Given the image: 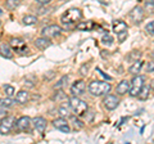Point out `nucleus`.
Here are the masks:
<instances>
[{
    "mask_svg": "<svg viewBox=\"0 0 154 144\" xmlns=\"http://www.w3.org/2000/svg\"><path fill=\"white\" fill-rule=\"evenodd\" d=\"M81 18H82V12L77 8H71L63 13V16L60 17V22L66 28L67 27L69 28V27H75L81 21Z\"/></svg>",
    "mask_w": 154,
    "mask_h": 144,
    "instance_id": "obj_1",
    "label": "nucleus"
},
{
    "mask_svg": "<svg viewBox=\"0 0 154 144\" xmlns=\"http://www.w3.org/2000/svg\"><path fill=\"white\" fill-rule=\"evenodd\" d=\"M89 93L94 97H104L112 90V85L105 81H91L88 86Z\"/></svg>",
    "mask_w": 154,
    "mask_h": 144,
    "instance_id": "obj_2",
    "label": "nucleus"
},
{
    "mask_svg": "<svg viewBox=\"0 0 154 144\" xmlns=\"http://www.w3.org/2000/svg\"><path fill=\"white\" fill-rule=\"evenodd\" d=\"M68 105H69L71 111L76 113L77 116H84V114H86V112L89 111L88 103H86L85 100L80 99L79 97H76V95H73V97H71L68 99Z\"/></svg>",
    "mask_w": 154,
    "mask_h": 144,
    "instance_id": "obj_3",
    "label": "nucleus"
},
{
    "mask_svg": "<svg viewBox=\"0 0 154 144\" xmlns=\"http://www.w3.org/2000/svg\"><path fill=\"white\" fill-rule=\"evenodd\" d=\"M145 84V77L140 75H135L134 79L130 81V89H128V94L131 97H137L140 89L143 88V85Z\"/></svg>",
    "mask_w": 154,
    "mask_h": 144,
    "instance_id": "obj_4",
    "label": "nucleus"
},
{
    "mask_svg": "<svg viewBox=\"0 0 154 144\" xmlns=\"http://www.w3.org/2000/svg\"><path fill=\"white\" fill-rule=\"evenodd\" d=\"M14 126H16V117L8 114L5 118H3L0 121V134L2 135H8L9 133H12Z\"/></svg>",
    "mask_w": 154,
    "mask_h": 144,
    "instance_id": "obj_5",
    "label": "nucleus"
},
{
    "mask_svg": "<svg viewBox=\"0 0 154 144\" xmlns=\"http://www.w3.org/2000/svg\"><path fill=\"white\" fill-rule=\"evenodd\" d=\"M119 102H121V100L118 99L117 95L107 94V95H104L103 105H104V108H105V109H108V111H114V109L119 105Z\"/></svg>",
    "mask_w": 154,
    "mask_h": 144,
    "instance_id": "obj_6",
    "label": "nucleus"
},
{
    "mask_svg": "<svg viewBox=\"0 0 154 144\" xmlns=\"http://www.w3.org/2000/svg\"><path fill=\"white\" fill-rule=\"evenodd\" d=\"M53 126H54L57 130H59L60 133H64V134H68L71 133V126H69V122L67 121L64 117H59V118H55L53 120Z\"/></svg>",
    "mask_w": 154,
    "mask_h": 144,
    "instance_id": "obj_7",
    "label": "nucleus"
},
{
    "mask_svg": "<svg viewBox=\"0 0 154 144\" xmlns=\"http://www.w3.org/2000/svg\"><path fill=\"white\" fill-rule=\"evenodd\" d=\"M31 125H32V120L28 117V116H22V117H19L17 121H16L17 130L18 131H22V133H26V131L30 130Z\"/></svg>",
    "mask_w": 154,
    "mask_h": 144,
    "instance_id": "obj_8",
    "label": "nucleus"
},
{
    "mask_svg": "<svg viewBox=\"0 0 154 144\" xmlns=\"http://www.w3.org/2000/svg\"><path fill=\"white\" fill-rule=\"evenodd\" d=\"M60 31H62V28L58 25H49V26L42 28L41 36H45V37H48V39H51V37H57L60 33Z\"/></svg>",
    "mask_w": 154,
    "mask_h": 144,
    "instance_id": "obj_9",
    "label": "nucleus"
},
{
    "mask_svg": "<svg viewBox=\"0 0 154 144\" xmlns=\"http://www.w3.org/2000/svg\"><path fill=\"white\" fill-rule=\"evenodd\" d=\"M9 45L12 46L13 52H17V53H25L27 50V44L22 39H17V37H13V39H11Z\"/></svg>",
    "mask_w": 154,
    "mask_h": 144,
    "instance_id": "obj_10",
    "label": "nucleus"
},
{
    "mask_svg": "<svg viewBox=\"0 0 154 144\" xmlns=\"http://www.w3.org/2000/svg\"><path fill=\"white\" fill-rule=\"evenodd\" d=\"M86 90V83L84 80H77L76 83L71 86V93L72 95H76V97H80L82 95Z\"/></svg>",
    "mask_w": 154,
    "mask_h": 144,
    "instance_id": "obj_11",
    "label": "nucleus"
},
{
    "mask_svg": "<svg viewBox=\"0 0 154 144\" xmlns=\"http://www.w3.org/2000/svg\"><path fill=\"white\" fill-rule=\"evenodd\" d=\"M128 16L134 23H140L144 20V9L141 7H135L132 11L130 12Z\"/></svg>",
    "mask_w": 154,
    "mask_h": 144,
    "instance_id": "obj_12",
    "label": "nucleus"
},
{
    "mask_svg": "<svg viewBox=\"0 0 154 144\" xmlns=\"http://www.w3.org/2000/svg\"><path fill=\"white\" fill-rule=\"evenodd\" d=\"M32 125H33V127L36 129V130L38 133H44L46 130V126H48V121L44 118V117H41V116H37L32 120Z\"/></svg>",
    "mask_w": 154,
    "mask_h": 144,
    "instance_id": "obj_13",
    "label": "nucleus"
},
{
    "mask_svg": "<svg viewBox=\"0 0 154 144\" xmlns=\"http://www.w3.org/2000/svg\"><path fill=\"white\" fill-rule=\"evenodd\" d=\"M0 55L5 59H12L14 57V52L12 49V46L9 44H2L0 45Z\"/></svg>",
    "mask_w": 154,
    "mask_h": 144,
    "instance_id": "obj_14",
    "label": "nucleus"
},
{
    "mask_svg": "<svg viewBox=\"0 0 154 144\" xmlns=\"http://www.w3.org/2000/svg\"><path fill=\"white\" fill-rule=\"evenodd\" d=\"M50 45H51L50 39H48L45 36H41V37H38V39L35 40V46L38 50H45L46 48H49Z\"/></svg>",
    "mask_w": 154,
    "mask_h": 144,
    "instance_id": "obj_15",
    "label": "nucleus"
},
{
    "mask_svg": "<svg viewBox=\"0 0 154 144\" xmlns=\"http://www.w3.org/2000/svg\"><path fill=\"white\" fill-rule=\"evenodd\" d=\"M30 100V93L27 90H19L16 95V103L18 104H26Z\"/></svg>",
    "mask_w": 154,
    "mask_h": 144,
    "instance_id": "obj_16",
    "label": "nucleus"
},
{
    "mask_svg": "<svg viewBox=\"0 0 154 144\" xmlns=\"http://www.w3.org/2000/svg\"><path fill=\"white\" fill-rule=\"evenodd\" d=\"M128 89H130V81L128 80H122L121 83L117 85L116 92H117L118 95H123V94L128 93Z\"/></svg>",
    "mask_w": 154,
    "mask_h": 144,
    "instance_id": "obj_17",
    "label": "nucleus"
},
{
    "mask_svg": "<svg viewBox=\"0 0 154 144\" xmlns=\"http://www.w3.org/2000/svg\"><path fill=\"white\" fill-rule=\"evenodd\" d=\"M143 66H144V61H141V59L135 61V62H134V64H132L131 67H130L128 72H130L131 75H139V72L141 71Z\"/></svg>",
    "mask_w": 154,
    "mask_h": 144,
    "instance_id": "obj_18",
    "label": "nucleus"
},
{
    "mask_svg": "<svg viewBox=\"0 0 154 144\" xmlns=\"http://www.w3.org/2000/svg\"><path fill=\"white\" fill-rule=\"evenodd\" d=\"M150 90H152L150 86H148V85L144 84L143 88L140 89V92H139V94H137V98L140 100H146L149 98V95H150Z\"/></svg>",
    "mask_w": 154,
    "mask_h": 144,
    "instance_id": "obj_19",
    "label": "nucleus"
},
{
    "mask_svg": "<svg viewBox=\"0 0 154 144\" xmlns=\"http://www.w3.org/2000/svg\"><path fill=\"white\" fill-rule=\"evenodd\" d=\"M125 30H127V23L125 22V21L118 20V21H114L113 22V31L116 33H118V32H121V31H125Z\"/></svg>",
    "mask_w": 154,
    "mask_h": 144,
    "instance_id": "obj_20",
    "label": "nucleus"
},
{
    "mask_svg": "<svg viewBox=\"0 0 154 144\" xmlns=\"http://www.w3.org/2000/svg\"><path fill=\"white\" fill-rule=\"evenodd\" d=\"M37 17L33 16V14H26L25 17L22 18V23L26 26H32V25H36L37 23Z\"/></svg>",
    "mask_w": 154,
    "mask_h": 144,
    "instance_id": "obj_21",
    "label": "nucleus"
},
{
    "mask_svg": "<svg viewBox=\"0 0 154 144\" xmlns=\"http://www.w3.org/2000/svg\"><path fill=\"white\" fill-rule=\"evenodd\" d=\"M58 113H59V116L60 117H71V108H69V105H67V104H63V105H59V108H58Z\"/></svg>",
    "mask_w": 154,
    "mask_h": 144,
    "instance_id": "obj_22",
    "label": "nucleus"
},
{
    "mask_svg": "<svg viewBox=\"0 0 154 144\" xmlns=\"http://www.w3.org/2000/svg\"><path fill=\"white\" fill-rule=\"evenodd\" d=\"M14 103H16V100H13L11 97H5V98H2V99H0V105H3V107H5V108L13 107Z\"/></svg>",
    "mask_w": 154,
    "mask_h": 144,
    "instance_id": "obj_23",
    "label": "nucleus"
},
{
    "mask_svg": "<svg viewBox=\"0 0 154 144\" xmlns=\"http://www.w3.org/2000/svg\"><path fill=\"white\" fill-rule=\"evenodd\" d=\"M140 57H141V52H139V50H132V52L127 55V61H128V62H135V61L140 59Z\"/></svg>",
    "mask_w": 154,
    "mask_h": 144,
    "instance_id": "obj_24",
    "label": "nucleus"
},
{
    "mask_svg": "<svg viewBox=\"0 0 154 144\" xmlns=\"http://www.w3.org/2000/svg\"><path fill=\"white\" fill-rule=\"evenodd\" d=\"M91 26H93V23L91 22H79L77 25L75 26L76 30H80V31H85V30H90Z\"/></svg>",
    "mask_w": 154,
    "mask_h": 144,
    "instance_id": "obj_25",
    "label": "nucleus"
},
{
    "mask_svg": "<svg viewBox=\"0 0 154 144\" xmlns=\"http://www.w3.org/2000/svg\"><path fill=\"white\" fill-rule=\"evenodd\" d=\"M19 5V0H5V8L8 11H14Z\"/></svg>",
    "mask_w": 154,
    "mask_h": 144,
    "instance_id": "obj_26",
    "label": "nucleus"
},
{
    "mask_svg": "<svg viewBox=\"0 0 154 144\" xmlns=\"http://www.w3.org/2000/svg\"><path fill=\"white\" fill-rule=\"evenodd\" d=\"M72 126H73L75 129H82L84 127V122L81 121L80 118H77V117H71V122H69Z\"/></svg>",
    "mask_w": 154,
    "mask_h": 144,
    "instance_id": "obj_27",
    "label": "nucleus"
},
{
    "mask_svg": "<svg viewBox=\"0 0 154 144\" xmlns=\"http://www.w3.org/2000/svg\"><path fill=\"white\" fill-rule=\"evenodd\" d=\"M4 94H5V97H13L14 94H16V89L13 88L12 85H4Z\"/></svg>",
    "mask_w": 154,
    "mask_h": 144,
    "instance_id": "obj_28",
    "label": "nucleus"
},
{
    "mask_svg": "<svg viewBox=\"0 0 154 144\" xmlns=\"http://www.w3.org/2000/svg\"><path fill=\"white\" fill-rule=\"evenodd\" d=\"M102 42L104 45H107V46H110L113 44V37L109 35V33H107V35H104L103 37H102Z\"/></svg>",
    "mask_w": 154,
    "mask_h": 144,
    "instance_id": "obj_29",
    "label": "nucleus"
},
{
    "mask_svg": "<svg viewBox=\"0 0 154 144\" xmlns=\"http://www.w3.org/2000/svg\"><path fill=\"white\" fill-rule=\"evenodd\" d=\"M145 9L149 13H154V0H146L145 2Z\"/></svg>",
    "mask_w": 154,
    "mask_h": 144,
    "instance_id": "obj_30",
    "label": "nucleus"
},
{
    "mask_svg": "<svg viewBox=\"0 0 154 144\" xmlns=\"http://www.w3.org/2000/svg\"><path fill=\"white\" fill-rule=\"evenodd\" d=\"M89 68H90V63H85L84 66H81L80 74L82 75V76H88V74H89Z\"/></svg>",
    "mask_w": 154,
    "mask_h": 144,
    "instance_id": "obj_31",
    "label": "nucleus"
},
{
    "mask_svg": "<svg viewBox=\"0 0 154 144\" xmlns=\"http://www.w3.org/2000/svg\"><path fill=\"white\" fill-rule=\"evenodd\" d=\"M145 31L149 33V35H154V21L149 22L148 25L145 26Z\"/></svg>",
    "mask_w": 154,
    "mask_h": 144,
    "instance_id": "obj_32",
    "label": "nucleus"
},
{
    "mask_svg": "<svg viewBox=\"0 0 154 144\" xmlns=\"http://www.w3.org/2000/svg\"><path fill=\"white\" fill-rule=\"evenodd\" d=\"M66 81H68V76H63V77H62L59 81H58V83L55 84V86H54V89H60L62 86L64 85V83Z\"/></svg>",
    "mask_w": 154,
    "mask_h": 144,
    "instance_id": "obj_33",
    "label": "nucleus"
},
{
    "mask_svg": "<svg viewBox=\"0 0 154 144\" xmlns=\"http://www.w3.org/2000/svg\"><path fill=\"white\" fill-rule=\"evenodd\" d=\"M117 35H118V40L121 41V42H123L125 40H126V37H127V30H125V31L118 32Z\"/></svg>",
    "mask_w": 154,
    "mask_h": 144,
    "instance_id": "obj_34",
    "label": "nucleus"
},
{
    "mask_svg": "<svg viewBox=\"0 0 154 144\" xmlns=\"http://www.w3.org/2000/svg\"><path fill=\"white\" fill-rule=\"evenodd\" d=\"M8 116V111L5 107H3V105H0V121H2L3 118H5Z\"/></svg>",
    "mask_w": 154,
    "mask_h": 144,
    "instance_id": "obj_35",
    "label": "nucleus"
},
{
    "mask_svg": "<svg viewBox=\"0 0 154 144\" xmlns=\"http://www.w3.org/2000/svg\"><path fill=\"white\" fill-rule=\"evenodd\" d=\"M146 71L148 72H154V61H149L146 64Z\"/></svg>",
    "mask_w": 154,
    "mask_h": 144,
    "instance_id": "obj_36",
    "label": "nucleus"
},
{
    "mask_svg": "<svg viewBox=\"0 0 154 144\" xmlns=\"http://www.w3.org/2000/svg\"><path fill=\"white\" fill-rule=\"evenodd\" d=\"M53 0H36L37 4H40V5H48V4H50Z\"/></svg>",
    "mask_w": 154,
    "mask_h": 144,
    "instance_id": "obj_37",
    "label": "nucleus"
},
{
    "mask_svg": "<svg viewBox=\"0 0 154 144\" xmlns=\"http://www.w3.org/2000/svg\"><path fill=\"white\" fill-rule=\"evenodd\" d=\"M3 14H4V11H3V9H2V7H0V17H2V16H3Z\"/></svg>",
    "mask_w": 154,
    "mask_h": 144,
    "instance_id": "obj_38",
    "label": "nucleus"
},
{
    "mask_svg": "<svg viewBox=\"0 0 154 144\" xmlns=\"http://www.w3.org/2000/svg\"><path fill=\"white\" fill-rule=\"evenodd\" d=\"M152 58H153V61H154V50L152 52Z\"/></svg>",
    "mask_w": 154,
    "mask_h": 144,
    "instance_id": "obj_39",
    "label": "nucleus"
},
{
    "mask_svg": "<svg viewBox=\"0 0 154 144\" xmlns=\"http://www.w3.org/2000/svg\"><path fill=\"white\" fill-rule=\"evenodd\" d=\"M0 27H2V21H0Z\"/></svg>",
    "mask_w": 154,
    "mask_h": 144,
    "instance_id": "obj_40",
    "label": "nucleus"
}]
</instances>
